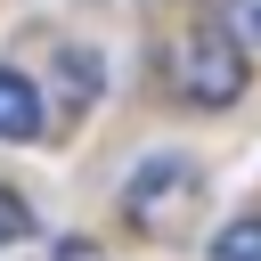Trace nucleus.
Instances as JSON below:
<instances>
[{
	"mask_svg": "<svg viewBox=\"0 0 261 261\" xmlns=\"http://www.w3.org/2000/svg\"><path fill=\"white\" fill-rule=\"evenodd\" d=\"M188 204H196V163H188V155H147V163L130 171V188H122V212H130V228H147V237L179 228Z\"/></svg>",
	"mask_w": 261,
	"mask_h": 261,
	"instance_id": "obj_1",
	"label": "nucleus"
},
{
	"mask_svg": "<svg viewBox=\"0 0 261 261\" xmlns=\"http://www.w3.org/2000/svg\"><path fill=\"white\" fill-rule=\"evenodd\" d=\"M171 82H179V98H196V106H228V98L245 90V57L228 49V33H212V24H204V33L179 49Z\"/></svg>",
	"mask_w": 261,
	"mask_h": 261,
	"instance_id": "obj_2",
	"label": "nucleus"
},
{
	"mask_svg": "<svg viewBox=\"0 0 261 261\" xmlns=\"http://www.w3.org/2000/svg\"><path fill=\"white\" fill-rule=\"evenodd\" d=\"M33 130H41V90L0 65V139H33Z\"/></svg>",
	"mask_w": 261,
	"mask_h": 261,
	"instance_id": "obj_3",
	"label": "nucleus"
},
{
	"mask_svg": "<svg viewBox=\"0 0 261 261\" xmlns=\"http://www.w3.org/2000/svg\"><path fill=\"white\" fill-rule=\"evenodd\" d=\"M212 261H261V212H253V220H228V228L212 237Z\"/></svg>",
	"mask_w": 261,
	"mask_h": 261,
	"instance_id": "obj_4",
	"label": "nucleus"
},
{
	"mask_svg": "<svg viewBox=\"0 0 261 261\" xmlns=\"http://www.w3.org/2000/svg\"><path fill=\"white\" fill-rule=\"evenodd\" d=\"M16 237H33V212H24V204L0 188V245H16Z\"/></svg>",
	"mask_w": 261,
	"mask_h": 261,
	"instance_id": "obj_5",
	"label": "nucleus"
},
{
	"mask_svg": "<svg viewBox=\"0 0 261 261\" xmlns=\"http://www.w3.org/2000/svg\"><path fill=\"white\" fill-rule=\"evenodd\" d=\"M228 16H237V33H245V41H261V0H228Z\"/></svg>",
	"mask_w": 261,
	"mask_h": 261,
	"instance_id": "obj_6",
	"label": "nucleus"
},
{
	"mask_svg": "<svg viewBox=\"0 0 261 261\" xmlns=\"http://www.w3.org/2000/svg\"><path fill=\"white\" fill-rule=\"evenodd\" d=\"M57 261H98V253H90V245H65V253H57Z\"/></svg>",
	"mask_w": 261,
	"mask_h": 261,
	"instance_id": "obj_7",
	"label": "nucleus"
}]
</instances>
